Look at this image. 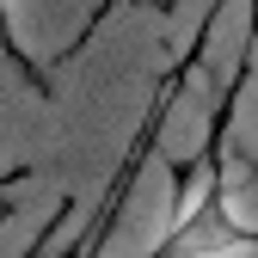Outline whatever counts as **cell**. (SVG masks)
Instances as JSON below:
<instances>
[{
    "mask_svg": "<svg viewBox=\"0 0 258 258\" xmlns=\"http://www.w3.org/2000/svg\"><path fill=\"white\" fill-rule=\"evenodd\" d=\"M148 258H258V228L234 203L215 154L190 160V172L172 184V203L160 215Z\"/></svg>",
    "mask_w": 258,
    "mask_h": 258,
    "instance_id": "obj_1",
    "label": "cell"
},
{
    "mask_svg": "<svg viewBox=\"0 0 258 258\" xmlns=\"http://www.w3.org/2000/svg\"><path fill=\"white\" fill-rule=\"evenodd\" d=\"M0 31L13 37V0H0Z\"/></svg>",
    "mask_w": 258,
    "mask_h": 258,
    "instance_id": "obj_2",
    "label": "cell"
}]
</instances>
